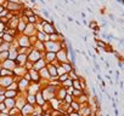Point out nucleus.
I'll list each match as a JSON object with an SVG mask.
<instances>
[{
	"label": "nucleus",
	"instance_id": "30",
	"mask_svg": "<svg viewBox=\"0 0 124 116\" xmlns=\"http://www.w3.org/2000/svg\"><path fill=\"white\" fill-rule=\"evenodd\" d=\"M119 86H120V90H123L124 88V82L123 81H119Z\"/></svg>",
	"mask_w": 124,
	"mask_h": 116
},
{
	"label": "nucleus",
	"instance_id": "9",
	"mask_svg": "<svg viewBox=\"0 0 124 116\" xmlns=\"http://www.w3.org/2000/svg\"><path fill=\"white\" fill-rule=\"evenodd\" d=\"M46 65H47V63L45 62L44 58H41V59H39L38 62L33 63V69H34V70H37V71H39V70H41L43 68H45Z\"/></svg>",
	"mask_w": 124,
	"mask_h": 116
},
{
	"label": "nucleus",
	"instance_id": "28",
	"mask_svg": "<svg viewBox=\"0 0 124 116\" xmlns=\"http://www.w3.org/2000/svg\"><path fill=\"white\" fill-rule=\"evenodd\" d=\"M116 21H117V22H118L119 24H123V26H124V19H123L122 17H120V18H117Z\"/></svg>",
	"mask_w": 124,
	"mask_h": 116
},
{
	"label": "nucleus",
	"instance_id": "39",
	"mask_svg": "<svg viewBox=\"0 0 124 116\" xmlns=\"http://www.w3.org/2000/svg\"><path fill=\"white\" fill-rule=\"evenodd\" d=\"M62 116H68V115H67V114H63V115H62Z\"/></svg>",
	"mask_w": 124,
	"mask_h": 116
},
{
	"label": "nucleus",
	"instance_id": "8",
	"mask_svg": "<svg viewBox=\"0 0 124 116\" xmlns=\"http://www.w3.org/2000/svg\"><path fill=\"white\" fill-rule=\"evenodd\" d=\"M1 67H3V68H5V69H9V70L14 71V70H15V68L17 67V64H16V61L6 59L5 62H3V63H1Z\"/></svg>",
	"mask_w": 124,
	"mask_h": 116
},
{
	"label": "nucleus",
	"instance_id": "22",
	"mask_svg": "<svg viewBox=\"0 0 124 116\" xmlns=\"http://www.w3.org/2000/svg\"><path fill=\"white\" fill-rule=\"evenodd\" d=\"M61 86H62V87H65L66 90H70V88H72V80H71V79L66 80L65 82H62V84H61Z\"/></svg>",
	"mask_w": 124,
	"mask_h": 116
},
{
	"label": "nucleus",
	"instance_id": "21",
	"mask_svg": "<svg viewBox=\"0 0 124 116\" xmlns=\"http://www.w3.org/2000/svg\"><path fill=\"white\" fill-rule=\"evenodd\" d=\"M6 90H10V91H18V84H17L16 81H14L12 84H10V85L6 87Z\"/></svg>",
	"mask_w": 124,
	"mask_h": 116
},
{
	"label": "nucleus",
	"instance_id": "26",
	"mask_svg": "<svg viewBox=\"0 0 124 116\" xmlns=\"http://www.w3.org/2000/svg\"><path fill=\"white\" fill-rule=\"evenodd\" d=\"M43 15H44L46 18H50V15H49V12H47L46 10H43Z\"/></svg>",
	"mask_w": 124,
	"mask_h": 116
},
{
	"label": "nucleus",
	"instance_id": "36",
	"mask_svg": "<svg viewBox=\"0 0 124 116\" xmlns=\"http://www.w3.org/2000/svg\"><path fill=\"white\" fill-rule=\"evenodd\" d=\"M0 116H9V114H4V112H0Z\"/></svg>",
	"mask_w": 124,
	"mask_h": 116
},
{
	"label": "nucleus",
	"instance_id": "32",
	"mask_svg": "<svg viewBox=\"0 0 124 116\" xmlns=\"http://www.w3.org/2000/svg\"><path fill=\"white\" fill-rule=\"evenodd\" d=\"M105 64H106V68H109V67H111V64H109L107 61H105Z\"/></svg>",
	"mask_w": 124,
	"mask_h": 116
},
{
	"label": "nucleus",
	"instance_id": "29",
	"mask_svg": "<svg viewBox=\"0 0 124 116\" xmlns=\"http://www.w3.org/2000/svg\"><path fill=\"white\" fill-rule=\"evenodd\" d=\"M80 16H82V18H83V19H85V17H86V13H85V12H80Z\"/></svg>",
	"mask_w": 124,
	"mask_h": 116
},
{
	"label": "nucleus",
	"instance_id": "40",
	"mask_svg": "<svg viewBox=\"0 0 124 116\" xmlns=\"http://www.w3.org/2000/svg\"><path fill=\"white\" fill-rule=\"evenodd\" d=\"M122 41H123V42H124V38H122Z\"/></svg>",
	"mask_w": 124,
	"mask_h": 116
},
{
	"label": "nucleus",
	"instance_id": "1",
	"mask_svg": "<svg viewBox=\"0 0 124 116\" xmlns=\"http://www.w3.org/2000/svg\"><path fill=\"white\" fill-rule=\"evenodd\" d=\"M44 47H45V52H55L56 53L57 51L61 50V44H60V41L55 42V41L47 40L44 42Z\"/></svg>",
	"mask_w": 124,
	"mask_h": 116
},
{
	"label": "nucleus",
	"instance_id": "5",
	"mask_svg": "<svg viewBox=\"0 0 124 116\" xmlns=\"http://www.w3.org/2000/svg\"><path fill=\"white\" fill-rule=\"evenodd\" d=\"M17 45L18 47H31V41H29V36L22 34L18 39H17Z\"/></svg>",
	"mask_w": 124,
	"mask_h": 116
},
{
	"label": "nucleus",
	"instance_id": "15",
	"mask_svg": "<svg viewBox=\"0 0 124 116\" xmlns=\"http://www.w3.org/2000/svg\"><path fill=\"white\" fill-rule=\"evenodd\" d=\"M18 91H10V90H5L4 92V97L5 98H16L18 96Z\"/></svg>",
	"mask_w": 124,
	"mask_h": 116
},
{
	"label": "nucleus",
	"instance_id": "4",
	"mask_svg": "<svg viewBox=\"0 0 124 116\" xmlns=\"http://www.w3.org/2000/svg\"><path fill=\"white\" fill-rule=\"evenodd\" d=\"M67 93H68V90H66L65 87H62V86H58V87L56 88V93H55V98L62 102V100H63V99H65V97L67 96Z\"/></svg>",
	"mask_w": 124,
	"mask_h": 116
},
{
	"label": "nucleus",
	"instance_id": "37",
	"mask_svg": "<svg viewBox=\"0 0 124 116\" xmlns=\"http://www.w3.org/2000/svg\"><path fill=\"white\" fill-rule=\"evenodd\" d=\"M86 10H88V12H89V13H93V10H91V9H90V7H88V9H86Z\"/></svg>",
	"mask_w": 124,
	"mask_h": 116
},
{
	"label": "nucleus",
	"instance_id": "24",
	"mask_svg": "<svg viewBox=\"0 0 124 116\" xmlns=\"http://www.w3.org/2000/svg\"><path fill=\"white\" fill-rule=\"evenodd\" d=\"M88 26H89V29H91V30H93V29H94L95 27H97L99 24H97V22H96L95 19H91V21L88 23Z\"/></svg>",
	"mask_w": 124,
	"mask_h": 116
},
{
	"label": "nucleus",
	"instance_id": "31",
	"mask_svg": "<svg viewBox=\"0 0 124 116\" xmlns=\"http://www.w3.org/2000/svg\"><path fill=\"white\" fill-rule=\"evenodd\" d=\"M114 1H116L117 4H119V5H122V4H123V1H122V0H114Z\"/></svg>",
	"mask_w": 124,
	"mask_h": 116
},
{
	"label": "nucleus",
	"instance_id": "19",
	"mask_svg": "<svg viewBox=\"0 0 124 116\" xmlns=\"http://www.w3.org/2000/svg\"><path fill=\"white\" fill-rule=\"evenodd\" d=\"M68 79H70V77H68V74H67V73H63V74H61V75L57 76V80H58L61 84H62V82H65V81L68 80Z\"/></svg>",
	"mask_w": 124,
	"mask_h": 116
},
{
	"label": "nucleus",
	"instance_id": "2",
	"mask_svg": "<svg viewBox=\"0 0 124 116\" xmlns=\"http://www.w3.org/2000/svg\"><path fill=\"white\" fill-rule=\"evenodd\" d=\"M56 61L61 64V63H65V62H70L68 61V54H67V50L61 48L60 51L56 52Z\"/></svg>",
	"mask_w": 124,
	"mask_h": 116
},
{
	"label": "nucleus",
	"instance_id": "17",
	"mask_svg": "<svg viewBox=\"0 0 124 116\" xmlns=\"http://www.w3.org/2000/svg\"><path fill=\"white\" fill-rule=\"evenodd\" d=\"M11 47H12V44H9V42H3L1 45H0V52L9 51Z\"/></svg>",
	"mask_w": 124,
	"mask_h": 116
},
{
	"label": "nucleus",
	"instance_id": "35",
	"mask_svg": "<svg viewBox=\"0 0 124 116\" xmlns=\"http://www.w3.org/2000/svg\"><path fill=\"white\" fill-rule=\"evenodd\" d=\"M67 19H68V21H70V22H73V21H74V19H73V18H72V17H70V16H68V17H67Z\"/></svg>",
	"mask_w": 124,
	"mask_h": 116
},
{
	"label": "nucleus",
	"instance_id": "3",
	"mask_svg": "<svg viewBox=\"0 0 124 116\" xmlns=\"http://www.w3.org/2000/svg\"><path fill=\"white\" fill-rule=\"evenodd\" d=\"M43 56H44V53H41V52H39V51H37V50L33 48V50L28 53V61L32 62V63H35V62H38L39 59H41Z\"/></svg>",
	"mask_w": 124,
	"mask_h": 116
},
{
	"label": "nucleus",
	"instance_id": "42",
	"mask_svg": "<svg viewBox=\"0 0 124 116\" xmlns=\"http://www.w3.org/2000/svg\"><path fill=\"white\" fill-rule=\"evenodd\" d=\"M21 116H22V115H21Z\"/></svg>",
	"mask_w": 124,
	"mask_h": 116
},
{
	"label": "nucleus",
	"instance_id": "33",
	"mask_svg": "<svg viewBox=\"0 0 124 116\" xmlns=\"http://www.w3.org/2000/svg\"><path fill=\"white\" fill-rule=\"evenodd\" d=\"M114 116H119V112H118L117 109H114Z\"/></svg>",
	"mask_w": 124,
	"mask_h": 116
},
{
	"label": "nucleus",
	"instance_id": "20",
	"mask_svg": "<svg viewBox=\"0 0 124 116\" xmlns=\"http://www.w3.org/2000/svg\"><path fill=\"white\" fill-rule=\"evenodd\" d=\"M72 88L83 91V90H82V86H80V82H79V80H78V79H77V80H73V81H72Z\"/></svg>",
	"mask_w": 124,
	"mask_h": 116
},
{
	"label": "nucleus",
	"instance_id": "18",
	"mask_svg": "<svg viewBox=\"0 0 124 116\" xmlns=\"http://www.w3.org/2000/svg\"><path fill=\"white\" fill-rule=\"evenodd\" d=\"M70 106L72 108V110H73V111H78V112H79V110H80V104H79L76 99H74V100L70 104Z\"/></svg>",
	"mask_w": 124,
	"mask_h": 116
},
{
	"label": "nucleus",
	"instance_id": "14",
	"mask_svg": "<svg viewBox=\"0 0 124 116\" xmlns=\"http://www.w3.org/2000/svg\"><path fill=\"white\" fill-rule=\"evenodd\" d=\"M1 40H3V42L12 44V42L16 40V38H15V36H12V35H10V34H8V33H4V35L1 36Z\"/></svg>",
	"mask_w": 124,
	"mask_h": 116
},
{
	"label": "nucleus",
	"instance_id": "16",
	"mask_svg": "<svg viewBox=\"0 0 124 116\" xmlns=\"http://www.w3.org/2000/svg\"><path fill=\"white\" fill-rule=\"evenodd\" d=\"M39 75H40V77L41 79H47V80H50V74H49V71H47V68L45 67V68H43L41 70H39Z\"/></svg>",
	"mask_w": 124,
	"mask_h": 116
},
{
	"label": "nucleus",
	"instance_id": "23",
	"mask_svg": "<svg viewBox=\"0 0 124 116\" xmlns=\"http://www.w3.org/2000/svg\"><path fill=\"white\" fill-rule=\"evenodd\" d=\"M73 100H74V98L72 97V94H71V93H67V96L65 97V99L62 100V102H65V103H67V104H71Z\"/></svg>",
	"mask_w": 124,
	"mask_h": 116
},
{
	"label": "nucleus",
	"instance_id": "38",
	"mask_svg": "<svg viewBox=\"0 0 124 116\" xmlns=\"http://www.w3.org/2000/svg\"><path fill=\"white\" fill-rule=\"evenodd\" d=\"M122 1H123V4H122V6L124 7V0H122Z\"/></svg>",
	"mask_w": 124,
	"mask_h": 116
},
{
	"label": "nucleus",
	"instance_id": "7",
	"mask_svg": "<svg viewBox=\"0 0 124 116\" xmlns=\"http://www.w3.org/2000/svg\"><path fill=\"white\" fill-rule=\"evenodd\" d=\"M28 73L31 75V82H34V84H39L40 82L41 77L39 75V71H37L34 69H31V70H28Z\"/></svg>",
	"mask_w": 124,
	"mask_h": 116
},
{
	"label": "nucleus",
	"instance_id": "25",
	"mask_svg": "<svg viewBox=\"0 0 124 116\" xmlns=\"http://www.w3.org/2000/svg\"><path fill=\"white\" fill-rule=\"evenodd\" d=\"M68 116H80V114L78 111H72L71 114H68Z\"/></svg>",
	"mask_w": 124,
	"mask_h": 116
},
{
	"label": "nucleus",
	"instance_id": "12",
	"mask_svg": "<svg viewBox=\"0 0 124 116\" xmlns=\"http://www.w3.org/2000/svg\"><path fill=\"white\" fill-rule=\"evenodd\" d=\"M95 44H96V47L100 48V50H102V51H105L106 47L108 46V44L105 40H101V39H95Z\"/></svg>",
	"mask_w": 124,
	"mask_h": 116
},
{
	"label": "nucleus",
	"instance_id": "34",
	"mask_svg": "<svg viewBox=\"0 0 124 116\" xmlns=\"http://www.w3.org/2000/svg\"><path fill=\"white\" fill-rule=\"evenodd\" d=\"M4 10H5V7H4V6H1V5H0V13H1V12H3Z\"/></svg>",
	"mask_w": 124,
	"mask_h": 116
},
{
	"label": "nucleus",
	"instance_id": "6",
	"mask_svg": "<svg viewBox=\"0 0 124 116\" xmlns=\"http://www.w3.org/2000/svg\"><path fill=\"white\" fill-rule=\"evenodd\" d=\"M43 58L45 59V62H46L47 64H52V63L56 61V53H55V52H44Z\"/></svg>",
	"mask_w": 124,
	"mask_h": 116
},
{
	"label": "nucleus",
	"instance_id": "10",
	"mask_svg": "<svg viewBox=\"0 0 124 116\" xmlns=\"http://www.w3.org/2000/svg\"><path fill=\"white\" fill-rule=\"evenodd\" d=\"M17 56H18V50H17V47H11V48L9 50V58H8V59L16 61Z\"/></svg>",
	"mask_w": 124,
	"mask_h": 116
},
{
	"label": "nucleus",
	"instance_id": "11",
	"mask_svg": "<svg viewBox=\"0 0 124 116\" xmlns=\"http://www.w3.org/2000/svg\"><path fill=\"white\" fill-rule=\"evenodd\" d=\"M60 67L62 68V70H63L65 73H67V74H68L71 70H73V69H74L71 62H65V63H61V64H60Z\"/></svg>",
	"mask_w": 124,
	"mask_h": 116
},
{
	"label": "nucleus",
	"instance_id": "41",
	"mask_svg": "<svg viewBox=\"0 0 124 116\" xmlns=\"http://www.w3.org/2000/svg\"><path fill=\"white\" fill-rule=\"evenodd\" d=\"M72 1H74V0H72Z\"/></svg>",
	"mask_w": 124,
	"mask_h": 116
},
{
	"label": "nucleus",
	"instance_id": "27",
	"mask_svg": "<svg viewBox=\"0 0 124 116\" xmlns=\"http://www.w3.org/2000/svg\"><path fill=\"white\" fill-rule=\"evenodd\" d=\"M108 18H109L111 21H116V16L112 15V13H108Z\"/></svg>",
	"mask_w": 124,
	"mask_h": 116
},
{
	"label": "nucleus",
	"instance_id": "13",
	"mask_svg": "<svg viewBox=\"0 0 124 116\" xmlns=\"http://www.w3.org/2000/svg\"><path fill=\"white\" fill-rule=\"evenodd\" d=\"M4 104H5L6 108L10 110V109H12L14 106H16V99H15V98H5Z\"/></svg>",
	"mask_w": 124,
	"mask_h": 116
}]
</instances>
